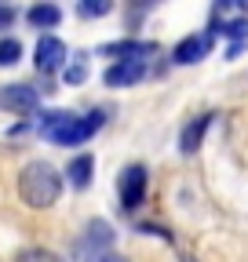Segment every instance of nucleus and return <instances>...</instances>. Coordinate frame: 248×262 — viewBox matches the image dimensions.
<instances>
[{"mask_svg": "<svg viewBox=\"0 0 248 262\" xmlns=\"http://www.w3.org/2000/svg\"><path fill=\"white\" fill-rule=\"evenodd\" d=\"M26 18H29V26H33V29H55V26L62 22V11H58L55 4H37V8L26 11Z\"/></svg>", "mask_w": 248, "mask_h": 262, "instance_id": "f8f14e48", "label": "nucleus"}, {"mask_svg": "<svg viewBox=\"0 0 248 262\" xmlns=\"http://www.w3.org/2000/svg\"><path fill=\"white\" fill-rule=\"evenodd\" d=\"M142 77H146V62H113L102 73V84L106 88H132Z\"/></svg>", "mask_w": 248, "mask_h": 262, "instance_id": "0eeeda50", "label": "nucleus"}, {"mask_svg": "<svg viewBox=\"0 0 248 262\" xmlns=\"http://www.w3.org/2000/svg\"><path fill=\"white\" fill-rule=\"evenodd\" d=\"M18 55H22V44H18L15 37H4V40H0V66H15Z\"/></svg>", "mask_w": 248, "mask_h": 262, "instance_id": "2eb2a0df", "label": "nucleus"}, {"mask_svg": "<svg viewBox=\"0 0 248 262\" xmlns=\"http://www.w3.org/2000/svg\"><path fill=\"white\" fill-rule=\"evenodd\" d=\"M58 193H62V175L55 164L48 160H33V164H26L22 175H18V196H22V204L26 208H51L58 201Z\"/></svg>", "mask_w": 248, "mask_h": 262, "instance_id": "f03ea898", "label": "nucleus"}, {"mask_svg": "<svg viewBox=\"0 0 248 262\" xmlns=\"http://www.w3.org/2000/svg\"><path fill=\"white\" fill-rule=\"evenodd\" d=\"M146 186H150V175L142 164H128V168L120 171V208L124 211H139V204L146 201Z\"/></svg>", "mask_w": 248, "mask_h": 262, "instance_id": "7ed1b4c3", "label": "nucleus"}, {"mask_svg": "<svg viewBox=\"0 0 248 262\" xmlns=\"http://www.w3.org/2000/svg\"><path fill=\"white\" fill-rule=\"evenodd\" d=\"M84 255V262H128L124 255H117L113 248H106V251H80Z\"/></svg>", "mask_w": 248, "mask_h": 262, "instance_id": "dca6fc26", "label": "nucleus"}, {"mask_svg": "<svg viewBox=\"0 0 248 262\" xmlns=\"http://www.w3.org/2000/svg\"><path fill=\"white\" fill-rule=\"evenodd\" d=\"M212 44H215V37H208V33H197V37H186V40H179V48H175V62L179 66H194V62H201L208 51H212Z\"/></svg>", "mask_w": 248, "mask_h": 262, "instance_id": "1a4fd4ad", "label": "nucleus"}, {"mask_svg": "<svg viewBox=\"0 0 248 262\" xmlns=\"http://www.w3.org/2000/svg\"><path fill=\"white\" fill-rule=\"evenodd\" d=\"M15 15H18L15 8H4V4H0V29H8V26L15 22Z\"/></svg>", "mask_w": 248, "mask_h": 262, "instance_id": "a211bd4d", "label": "nucleus"}, {"mask_svg": "<svg viewBox=\"0 0 248 262\" xmlns=\"http://www.w3.org/2000/svg\"><path fill=\"white\" fill-rule=\"evenodd\" d=\"M212 120H215V113H197L194 120H186V124H182V131H179V153L194 157V153L204 146V135H208Z\"/></svg>", "mask_w": 248, "mask_h": 262, "instance_id": "423d86ee", "label": "nucleus"}, {"mask_svg": "<svg viewBox=\"0 0 248 262\" xmlns=\"http://www.w3.org/2000/svg\"><path fill=\"white\" fill-rule=\"evenodd\" d=\"M102 124H106V110H91L88 117H77V113H66V110H48V113H40L37 131L44 139L58 142V146H80Z\"/></svg>", "mask_w": 248, "mask_h": 262, "instance_id": "f257e3e1", "label": "nucleus"}, {"mask_svg": "<svg viewBox=\"0 0 248 262\" xmlns=\"http://www.w3.org/2000/svg\"><path fill=\"white\" fill-rule=\"evenodd\" d=\"M91 175H95V157L91 153H80L70 160V168H66V179L73 189H88L91 186Z\"/></svg>", "mask_w": 248, "mask_h": 262, "instance_id": "9b49d317", "label": "nucleus"}, {"mask_svg": "<svg viewBox=\"0 0 248 262\" xmlns=\"http://www.w3.org/2000/svg\"><path fill=\"white\" fill-rule=\"evenodd\" d=\"M15 262H66V258L55 255V251H48V248H26V251L15 255Z\"/></svg>", "mask_w": 248, "mask_h": 262, "instance_id": "4468645a", "label": "nucleus"}, {"mask_svg": "<svg viewBox=\"0 0 248 262\" xmlns=\"http://www.w3.org/2000/svg\"><path fill=\"white\" fill-rule=\"evenodd\" d=\"M66 44H62L58 37H40L37 40V51H33V62H37V70L40 73H58V70H66Z\"/></svg>", "mask_w": 248, "mask_h": 262, "instance_id": "20e7f679", "label": "nucleus"}, {"mask_svg": "<svg viewBox=\"0 0 248 262\" xmlns=\"http://www.w3.org/2000/svg\"><path fill=\"white\" fill-rule=\"evenodd\" d=\"M88 77V70H84V62H73V66H66V84H80Z\"/></svg>", "mask_w": 248, "mask_h": 262, "instance_id": "f3484780", "label": "nucleus"}, {"mask_svg": "<svg viewBox=\"0 0 248 262\" xmlns=\"http://www.w3.org/2000/svg\"><path fill=\"white\" fill-rule=\"evenodd\" d=\"M102 55H117L120 62H146L157 55V44L153 40H117V44H106Z\"/></svg>", "mask_w": 248, "mask_h": 262, "instance_id": "6e6552de", "label": "nucleus"}, {"mask_svg": "<svg viewBox=\"0 0 248 262\" xmlns=\"http://www.w3.org/2000/svg\"><path fill=\"white\" fill-rule=\"evenodd\" d=\"M106 248H113V229H110V222H102V219L88 222L84 241H80V251H106Z\"/></svg>", "mask_w": 248, "mask_h": 262, "instance_id": "9d476101", "label": "nucleus"}, {"mask_svg": "<svg viewBox=\"0 0 248 262\" xmlns=\"http://www.w3.org/2000/svg\"><path fill=\"white\" fill-rule=\"evenodd\" d=\"M110 11H113L110 0H80V4H77V15H80V18H102V15H110Z\"/></svg>", "mask_w": 248, "mask_h": 262, "instance_id": "ddd939ff", "label": "nucleus"}, {"mask_svg": "<svg viewBox=\"0 0 248 262\" xmlns=\"http://www.w3.org/2000/svg\"><path fill=\"white\" fill-rule=\"evenodd\" d=\"M40 102V95L37 88H29V84H8V88H0V110H11V113H33Z\"/></svg>", "mask_w": 248, "mask_h": 262, "instance_id": "39448f33", "label": "nucleus"}]
</instances>
